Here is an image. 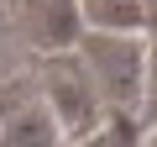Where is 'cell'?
I'll use <instances>...</instances> for the list:
<instances>
[{
    "label": "cell",
    "instance_id": "cell-1",
    "mask_svg": "<svg viewBox=\"0 0 157 147\" xmlns=\"http://www.w3.org/2000/svg\"><path fill=\"white\" fill-rule=\"evenodd\" d=\"M78 58H84L100 105H110L121 121H131V110L147 105V42L141 37H105V32H84L78 37Z\"/></svg>",
    "mask_w": 157,
    "mask_h": 147
},
{
    "label": "cell",
    "instance_id": "cell-2",
    "mask_svg": "<svg viewBox=\"0 0 157 147\" xmlns=\"http://www.w3.org/2000/svg\"><path fill=\"white\" fill-rule=\"evenodd\" d=\"M42 105L52 110L58 131L63 137H89L100 126V95H94V79L78 53H58V58H42Z\"/></svg>",
    "mask_w": 157,
    "mask_h": 147
},
{
    "label": "cell",
    "instance_id": "cell-3",
    "mask_svg": "<svg viewBox=\"0 0 157 147\" xmlns=\"http://www.w3.org/2000/svg\"><path fill=\"white\" fill-rule=\"evenodd\" d=\"M16 26L21 42L42 58L73 53L78 37H84V16H78V0H21L16 6Z\"/></svg>",
    "mask_w": 157,
    "mask_h": 147
},
{
    "label": "cell",
    "instance_id": "cell-4",
    "mask_svg": "<svg viewBox=\"0 0 157 147\" xmlns=\"http://www.w3.org/2000/svg\"><path fill=\"white\" fill-rule=\"evenodd\" d=\"M0 147H63V131L42 95H16L0 110Z\"/></svg>",
    "mask_w": 157,
    "mask_h": 147
},
{
    "label": "cell",
    "instance_id": "cell-5",
    "mask_svg": "<svg viewBox=\"0 0 157 147\" xmlns=\"http://www.w3.org/2000/svg\"><path fill=\"white\" fill-rule=\"evenodd\" d=\"M78 16L89 32H105V37H136L147 26L141 0H78Z\"/></svg>",
    "mask_w": 157,
    "mask_h": 147
},
{
    "label": "cell",
    "instance_id": "cell-6",
    "mask_svg": "<svg viewBox=\"0 0 157 147\" xmlns=\"http://www.w3.org/2000/svg\"><path fill=\"white\" fill-rule=\"evenodd\" d=\"M73 147H136V126L115 116V121H105V126H94L89 137H78Z\"/></svg>",
    "mask_w": 157,
    "mask_h": 147
},
{
    "label": "cell",
    "instance_id": "cell-7",
    "mask_svg": "<svg viewBox=\"0 0 157 147\" xmlns=\"http://www.w3.org/2000/svg\"><path fill=\"white\" fill-rule=\"evenodd\" d=\"M147 100H157V47H147Z\"/></svg>",
    "mask_w": 157,
    "mask_h": 147
},
{
    "label": "cell",
    "instance_id": "cell-8",
    "mask_svg": "<svg viewBox=\"0 0 157 147\" xmlns=\"http://www.w3.org/2000/svg\"><path fill=\"white\" fill-rule=\"evenodd\" d=\"M0 79H6V53H0Z\"/></svg>",
    "mask_w": 157,
    "mask_h": 147
},
{
    "label": "cell",
    "instance_id": "cell-9",
    "mask_svg": "<svg viewBox=\"0 0 157 147\" xmlns=\"http://www.w3.org/2000/svg\"><path fill=\"white\" fill-rule=\"evenodd\" d=\"M147 147H157V131H152V142H147Z\"/></svg>",
    "mask_w": 157,
    "mask_h": 147
}]
</instances>
